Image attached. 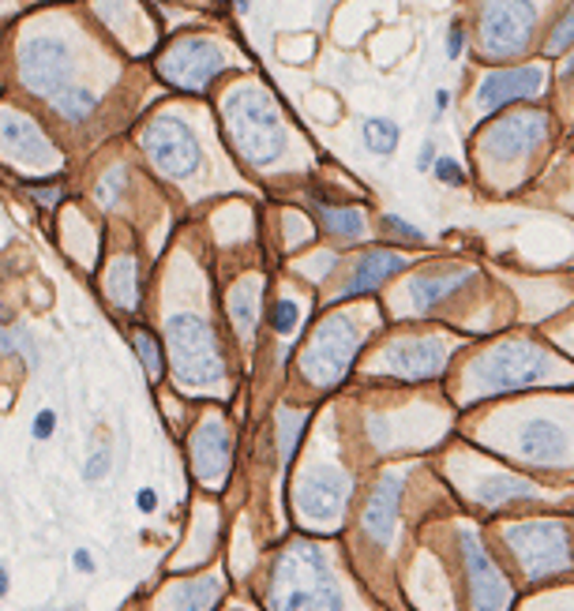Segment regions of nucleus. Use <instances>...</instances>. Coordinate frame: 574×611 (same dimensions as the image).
<instances>
[{
    "mask_svg": "<svg viewBox=\"0 0 574 611\" xmlns=\"http://www.w3.org/2000/svg\"><path fill=\"white\" fill-rule=\"evenodd\" d=\"M226 131L233 150L241 155L248 166H274L285 150V124L274 109L271 94L255 83L237 87L226 98Z\"/></svg>",
    "mask_w": 574,
    "mask_h": 611,
    "instance_id": "1",
    "label": "nucleus"
},
{
    "mask_svg": "<svg viewBox=\"0 0 574 611\" xmlns=\"http://www.w3.org/2000/svg\"><path fill=\"white\" fill-rule=\"evenodd\" d=\"M327 556L315 544H293L271 578V608H342Z\"/></svg>",
    "mask_w": 574,
    "mask_h": 611,
    "instance_id": "2",
    "label": "nucleus"
},
{
    "mask_svg": "<svg viewBox=\"0 0 574 611\" xmlns=\"http://www.w3.org/2000/svg\"><path fill=\"white\" fill-rule=\"evenodd\" d=\"M552 376H556V368H552L549 352L522 338L492 346L470 368V383L477 394H514V390L549 383Z\"/></svg>",
    "mask_w": 574,
    "mask_h": 611,
    "instance_id": "3",
    "label": "nucleus"
},
{
    "mask_svg": "<svg viewBox=\"0 0 574 611\" xmlns=\"http://www.w3.org/2000/svg\"><path fill=\"white\" fill-rule=\"evenodd\" d=\"M166 346L169 360H174V376L185 387H215L226 379L222 352H218L215 330L199 315H174L166 323Z\"/></svg>",
    "mask_w": 574,
    "mask_h": 611,
    "instance_id": "4",
    "label": "nucleus"
},
{
    "mask_svg": "<svg viewBox=\"0 0 574 611\" xmlns=\"http://www.w3.org/2000/svg\"><path fill=\"white\" fill-rule=\"evenodd\" d=\"M507 548L514 551L522 575L530 581H549L574 567L571 533L563 522H519L507 529Z\"/></svg>",
    "mask_w": 574,
    "mask_h": 611,
    "instance_id": "5",
    "label": "nucleus"
},
{
    "mask_svg": "<svg viewBox=\"0 0 574 611\" xmlns=\"http://www.w3.org/2000/svg\"><path fill=\"white\" fill-rule=\"evenodd\" d=\"M361 349V330L349 315H331L315 327L312 341L301 352V371L312 387L331 390L346 379V371L353 365Z\"/></svg>",
    "mask_w": 574,
    "mask_h": 611,
    "instance_id": "6",
    "label": "nucleus"
},
{
    "mask_svg": "<svg viewBox=\"0 0 574 611\" xmlns=\"http://www.w3.org/2000/svg\"><path fill=\"white\" fill-rule=\"evenodd\" d=\"M538 31L533 0H481V53L488 61H511L525 53Z\"/></svg>",
    "mask_w": 574,
    "mask_h": 611,
    "instance_id": "7",
    "label": "nucleus"
},
{
    "mask_svg": "<svg viewBox=\"0 0 574 611\" xmlns=\"http://www.w3.org/2000/svg\"><path fill=\"white\" fill-rule=\"evenodd\" d=\"M226 72V53L207 38H180L158 56V75L177 91L199 94Z\"/></svg>",
    "mask_w": 574,
    "mask_h": 611,
    "instance_id": "8",
    "label": "nucleus"
},
{
    "mask_svg": "<svg viewBox=\"0 0 574 611\" xmlns=\"http://www.w3.org/2000/svg\"><path fill=\"white\" fill-rule=\"evenodd\" d=\"M143 150H147L150 166L169 180H185L199 169V139L191 128L177 117H158L143 128Z\"/></svg>",
    "mask_w": 574,
    "mask_h": 611,
    "instance_id": "9",
    "label": "nucleus"
},
{
    "mask_svg": "<svg viewBox=\"0 0 574 611\" xmlns=\"http://www.w3.org/2000/svg\"><path fill=\"white\" fill-rule=\"evenodd\" d=\"M0 158L38 177L61 169V155L53 150L50 136L38 128V120L15 109H0Z\"/></svg>",
    "mask_w": 574,
    "mask_h": 611,
    "instance_id": "10",
    "label": "nucleus"
},
{
    "mask_svg": "<svg viewBox=\"0 0 574 611\" xmlns=\"http://www.w3.org/2000/svg\"><path fill=\"white\" fill-rule=\"evenodd\" d=\"M72 75V53L61 38L53 34H38V38H27L23 50H19V80L31 94H50L64 91Z\"/></svg>",
    "mask_w": 574,
    "mask_h": 611,
    "instance_id": "11",
    "label": "nucleus"
},
{
    "mask_svg": "<svg viewBox=\"0 0 574 611\" xmlns=\"http://www.w3.org/2000/svg\"><path fill=\"white\" fill-rule=\"evenodd\" d=\"M349 476L342 470H331V465H315L296 481L293 488V503H296V514L304 522H315V525H331L342 518L349 503Z\"/></svg>",
    "mask_w": 574,
    "mask_h": 611,
    "instance_id": "12",
    "label": "nucleus"
},
{
    "mask_svg": "<svg viewBox=\"0 0 574 611\" xmlns=\"http://www.w3.org/2000/svg\"><path fill=\"white\" fill-rule=\"evenodd\" d=\"M549 139V117L538 109L530 113H511L484 128V155L495 161H514L525 158Z\"/></svg>",
    "mask_w": 574,
    "mask_h": 611,
    "instance_id": "13",
    "label": "nucleus"
},
{
    "mask_svg": "<svg viewBox=\"0 0 574 611\" xmlns=\"http://www.w3.org/2000/svg\"><path fill=\"white\" fill-rule=\"evenodd\" d=\"M544 83H549V72L541 64H522V69H500L488 72L477 87V109L481 113H495L503 105L525 102V98H541Z\"/></svg>",
    "mask_w": 574,
    "mask_h": 611,
    "instance_id": "14",
    "label": "nucleus"
},
{
    "mask_svg": "<svg viewBox=\"0 0 574 611\" xmlns=\"http://www.w3.org/2000/svg\"><path fill=\"white\" fill-rule=\"evenodd\" d=\"M383 371L398 379H432L447 365V341L439 338H401L383 349Z\"/></svg>",
    "mask_w": 574,
    "mask_h": 611,
    "instance_id": "15",
    "label": "nucleus"
},
{
    "mask_svg": "<svg viewBox=\"0 0 574 611\" xmlns=\"http://www.w3.org/2000/svg\"><path fill=\"white\" fill-rule=\"evenodd\" d=\"M229 462H233V443L229 432L218 420H203L191 435V473L207 488H222L229 476Z\"/></svg>",
    "mask_w": 574,
    "mask_h": 611,
    "instance_id": "16",
    "label": "nucleus"
},
{
    "mask_svg": "<svg viewBox=\"0 0 574 611\" xmlns=\"http://www.w3.org/2000/svg\"><path fill=\"white\" fill-rule=\"evenodd\" d=\"M462 556H466V586H470V604L473 608H507L514 600L507 578L495 570L477 537H462Z\"/></svg>",
    "mask_w": 574,
    "mask_h": 611,
    "instance_id": "17",
    "label": "nucleus"
},
{
    "mask_svg": "<svg viewBox=\"0 0 574 611\" xmlns=\"http://www.w3.org/2000/svg\"><path fill=\"white\" fill-rule=\"evenodd\" d=\"M514 446L530 465H560L571 454V428L552 417H530L519 428Z\"/></svg>",
    "mask_w": 574,
    "mask_h": 611,
    "instance_id": "18",
    "label": "nucleus"
},
{
    "mask_svg": "<svg viewBox=\"0 0 574 611\" xmlns=\"http://www.w3.org/2000/svg\"><path fill=\"white\" fill-rule=\"evenodd\" d=\"M401 488H406V476H401V473H387L376 484V488H372L368 507H365V533H368V540L390 544V537H395Z\"/></svg>",
    "mask_w": 574,
    "mask_h": 611,
    "instance_id": "19",
    "label": "nucleus"
},
{
    "mask_svg": "<svg viewBox=\"0 0 574 611\" xmlns=\"http://www.w3.org/2000/svg\"><path fill=\"white\" fill-rule=\"evenodd\" d=\"M477 278L473 266H447V271H425V274H414L409 278V297H414V308L417 312H428L436 308L439 301L455 297L458 289H466Z\"/></svg>",
    "mask_w": 574,
    "mask_h": 611,
    "instance_id": "20",
    "label": "nucleus"
},
{
    "mask_svg": "<svg viewBox=\"0 0 574 611\" xmlns=\"http://www.w3.org/2000/svg\"><path fill=\"white\" fill-rule=\"evenodd\" d=\"M398 271H406V255L387 252V247H376V252H365L353 266L349 282L342 285V301L349 297H365V293H376L383 282L395 278Z\"/></svg>",
    "mask_w": 574,
    "mask_h": 611,
    "instance_id": "21",
    "label": "nucleus"
},
{
    "mask_svg": "<svg viewBox=\"0 0 574 611\" xmlns=\"http://www.w3.org/2000/svg\"><path fill=\"white\" fill-rule=\"evenodd\" d=\"M541 499L538 484L522 481V476H484L481 488H477V503L484 510H503L507 503H533Z\"/></svg>",
    "mask_w": 574,
    "mask_h": 611,
    "instance_id": "22",
    "label": "nucleus"
},
{
    "mask_svg": "<svg viewBox=\"0 0 574 611\" xmlns=\"http://www.w3.org/2000/svg\"><path fill=\"white\" fill-rule=\"evenodd\" d=\"M260 282H241L233 285V293H229V319H233L237 334H252L255 330V319H260Z\"/></svg>",
    "mask_w": 574,
    "mask_h": 611,
    "instance_id": "23",
    "label": "nucleus"
},
{
    "mask_svg": "<svg viewBox=\"0 0 574 611\" xmlns=\"http://www.w3.org/2000/svg\"><path fill=\"white\" fill-rule=\"evenodd\" d=\"M315 214H320L323 229H327L331 236H338V241H357V236L365 233V210H361V207L320 203V207H315Z\"/></svg>",
    "mask_w": 574,
    "mask_h": 611,
    "instance_id": "24",
    "label": "nucleus"
},
{
    "mask_svg": "<svg viewBox=\"0 0 574 611\" xmlns=\"http://www.w3.org/2000/svg\"><path fill=\"white\" fill-rule=\"evenodd\" d=\"M361 136H365V147L372 150V155L387 158V155H395V150H398L401 131H398V124H395V120H387V117H372V120H365V128H361Z\"/></svg>",
    "mask_w": 574,
    "mask_h": 611,
    "instance_id": "25",
    "label": "nucleus"
},
{
    "mask_svg": "<svg viewBox=\"0 0 574 611\" xmlns=\"http://www.w3.org/2000/svg\"><path fill=\"white\" fill-rule=\"evenodd\" d=\"M109 297L121 304V308H136L139 304V289H136V263L132 260H117L109 271Z\"/></svg>",
    "mask_w": 574,
    "mask_h": 611,
    "instance_id": "26",
    "label": "nucleus"
},
{
    "mask_svg": "<svg viewBox=\"0 0 574 611\" xmlns=\"http://www.w3.org/2000/svg\"><path fill=\"white\" fill-rule=\"evenodd\" d=\"M218 581L210 578H199V581H188V586H177L174 593H169V604L174 608H210L218 600Z\"/></svg>",
    "mask_w": 574,
    "mask_h": 611,
    "instance_id": "27",
    "label": "nucleus"
},
{
    "mask_svg": "<svg viewBox=\"0 0 574 611\" xmlns=\"http://www.w3.org/2000/svg\"><path fill=\"white\" fill-rule=\"evenodd\" d=\"M53 109L61 113V117H69V120H83V117H87V113L94 109V94L83 91V87L61 91V94L53 98Z\"/></svg>",
    "mask_w": 574,
    "mask_h": 611,
    "instance_id": "28",
    "label": "nucleus"
},
{
    "mask_svg": "<svg viewBox=\"0 0 574 611\" xmlns=\"http://www.w3.org/2000/svg\"><path fill=\"white\" fill-rule=\"evenodd\" d=\"M136 352H139V360H143V371H147V379L150 383H158L161 379V349H158V341H155V334L150 330H136Z\"/></svg>",
    "mask_w": 574,
    "mask_h": 611,
    "instance_id": "29",
    "label": "nucleus"
},
{
    "mask_svg": "<svg viewBox=\"0 0 574 611\" xmlns=\"http://www.w3.org/2000/svg\"><path fill=\"white\" fill-rule=\"evenodd\" d=\"M571 45H574V4L556 19V23H552V34H549V42H544V53L556 56L563 50H571Z\"/></svg>",
    "mask_w": 574,
    "mask_h": 611,
    "instance_id": "30",
    "label": "nucleus"
},
{
    "mask_svg": "<svg viewBox=\"0 0 574 611\" xmlns=\"http://www.w3.org/2000/svg\"><path fill=\"white\" fill-rule=\"evenodd\" d=\"M296 319H301V308H296L293 301H274V312H271V327L279 334H290L296 327Z\"/></svg>",
    "mask_w": 574,
    "mask_h": 611,
    "instance_id": "31",
    "label": "nucleus"
},
{
    "mask_svg": "<svg viewBox=\"0 0 574 611\" xmlns=\"http://www.w3.org/2000/svg\"><path fill=\"white\" fill-rule=\"evenodd\" d=\"M432 173H436L439 185H447V188H462L466 185V169L458 166L455 158H436Z\"/></svg>",
    "mask_w": 574,
    "mask_h": 611,
    "instance_id": "32",
    "label": "nucleus"
},
{
    "mask_svg": "<svg viewBox=\"0 0 574 611\" xmlns=\"http://www.w3.org/2000/svg\"><path fill=\"white\" fill-rule=\"evenodd\" d=\"M304 428V417H282V462H290L293 457V446H296V435H301Z\"/></svg>",
    "mask_w": 574,
    "mask_h": 611,
    "instance_id": "33",
    "label": "nucleus"
},
{
    "mask_svg": "<svg viewBox=\"0 0 574 611\" xmlns=\"http://www.w3.org/2000/svg\"><path fill=\"white\" fill-rule=\"evenodd\" d=\"M383 229H390V233H398L401 241H409V244H420V241H425V233H420L417 225L401 222V218H395V214H383Z\"/></svg>",
    "mask_w": 574,
    "mask_h": 611,
    "instance_id": "34",
    "label": "nucleus"
},
{
    "mask_svg": "<svg viewBox=\"0 0 574 611\" xmlns=\"http://www.w3.org/2000/svg\"><path fill=\"white\" fill-rule=\"evenodd\" d=\"M462 50H466V27L455 19V23L447 27V56H451V61H458V56H462Z\"/></svg>",
    "mask_w": 574,
    "mask_h": 611,
    "instance_id": "35",
    "label": "nucleus"
},
{
    "mask_svg": "<svg viewBox=\"0 0 574 611\" xmlns=\"http://www.w3.org/2000/svg\"><path fill=\"white\" fill-rule=\"evenodd\" d=\"M105 473H109V451H94V457L87 462L83 476H87V481H102Z\"/></svg>",
    "mask_w": 574,
    "mask_h": 611,
    "instance_id": "36",
    "label": "nucleus"
},
{
    "mask_svg": "<svg viewBox=\"0 0 574 611\" xmlns=\"http://www.w3.org/2000/svg\"><path fill=\"white\" fill-rule=\"evenodd\" d=\"M56 428V417L50 413V409H42V413L34 417V439H50Z\"/></svg>",
    "mask_w": 574,
    "mask_h": 611,
    "instance_id": "37",
    "label": "nucleus"
},
{
    "mask_svg": "<svg viewBox=\"0 0 574 611\" xmlns=\"http://www.w3.org/2000/svg\"><path fill=\"white\" fill-rule=\"evenodd\" d=\"M436 166V143L428 139L425 147H420V155H417V169H432Z\"/></svg>",
    "mask_w": 574,
    "mask_h": 611,
    "instance_id": "38",
    "label": "nucleus"
},
{
    "mask_svg": "<svg viewBox=\"0 0 574 611\" xmlns=\"http://www.w3.org/2000/svg\"><path fill=\"white\" fill-rule=\"evenodd\" d=\"M136 503H139V510H155V507H158V495L150 492V488H143V492L136 495Z\"/></svg>",
    "mask_w": 574,
    "mask_h": 611,
    "instance_id": "39",
    "label": "nucleus"
},
{
    "mask_svg": "<svg viewBox=\"0 0 574 611\" xmlns=\"http://www.w3.org/2000/svg\"><path fill=\"white\" fill-rule=\"evenodd\" d=\"M75 567H80V570H87V575H91V570H94V559H91V551H75Z\"/></svg>",
    "mask_w": 574,
    "mask_h": 611,
    "instance_id": "40",
    "label": "nucleus"
},
{
    "mask_svg": "<svg viewBox=\"0 0 574 611\" xmlns=\"http://www.w3.org/2000/svg\"><path fill=\"white\" fill-rule=\"evenodd\" d=\"M447 102H451V98H447V91H439V94H436V113H443Z\"/></svg>",
    "mask_w": 574,
    "mask_h": 611,
    "instance_id": "41",
    "label": "nucleus"
},
{
    "mask_svg": "<svg viewBox=\"0 0 574 611\" xmlns=\"http://www.w3.org/2000/svg\"><path fill=\"white\" fill-rule=\"evenodd\" d=\"M4 593H8V570L0 567V597H4Z\"/></svg>",
    "mask_w": 574,
    "mask_h": 611,
    "instance_id": "42",
    "label": "nucleus"
},
{
    "mask_svg": "<svg viewBox=\"0 0 574 611\" xmlns=\"http://www.w3.org/2000/svg\"><path fill=\"white\" fill-rule=\"evenodd\" d=\"M233 8H241V12H248V0H233Z\"/></svg>",
    "mask_w": 574,
    "mask_h": 611,
    "instance_id": "43",
    "label": "nucleus"
},
{
    "mask_svg": "<svg viewBox=\"0 0 574 611\" xmlns=\"http://www.w3.org/2000/svg\"><path fill=\"white\" fill-rule=\"evenodd\" d=\"M563 75H574V56H571V61H567V69H563Z\"/></svg>",
    "mask_w": 574,
    "mask_h": 611,
    "instance_id": "44",
    "label": "nucleus"
}]
</instances>
